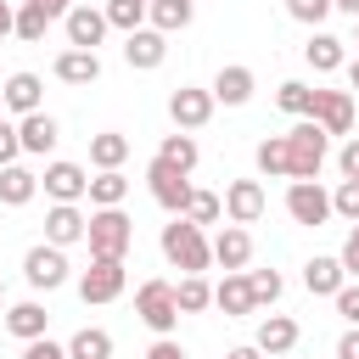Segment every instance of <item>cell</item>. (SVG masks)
Returning a JSON list of instances; mask_svg holds the SVG:
<instances>
[{
    "label": "cell",
    "mask_w": 359,
    "mask_h": 359,
    "mask_svg": "<svg viewBox=\"0 0 359 359\" xmlns=\"http://www.w3.org/2000/svg\"><path fill=\"white\" fill-rule=\"evenodd\" d=\"M280 140H286V180H320L325 151H331V135H325L314 118H297Z\"/></svg>",
    "instance_id": "1"
},
{
    "label": "cell",
    "mask_w": 359,
    "mask_h": 359,
    "mask_svg": "<svg viewBox=\"0 0 359 359\" xmlns=\"http://www.w3.org/2000/svg\"><path fill=\"white\" fill-rule=\"evenodd\" d=\"M348 39H337V34H325V28H314L309 34V45H303V56H309V67L314 73H337L342 62H348V50H342Z\"/></svg>",
    "instance_id": "23"
},
{
    "label": "cell",
    "mask_w": 359,
    "mask_h": 359,
    "mask_svg": "<svg viewBox=\"0 0 359 359\" xmlns=\"http://www.w3.org/2000/svg\"><path fill=\"white\" fill-rule=\"evenodd\" d=\"M62 348H67V359H112V331L84 325V331H73Z\"/></svg>",
    "instance_id": "28"
},
{
    "label": "cell",
    "mask_w": 359,
    "mask_h": 359,
    "mask_svg": "<svg viewBox=\"0 0 359 359\" xmlns=\"http://www.w3.org/2000/svg\"><path fill=\"white\" fill-rule=\"evenodd\" d=\"M297 337H303V331H297V320H292V314H264V320H258V331H252V348H258V353H269V359H280V353H292V348H297Z\"/></svg>",
    "instance_id": "17"
},
{
    "label": "cell",
    "mask_w": 359,
    "mask_h": 359,
    "mask_svg": "<svg viewBox=\"0 0 359 359\" xmlns=\"http://www.w3.org/2000/svg\"><path fill=\"white\" fill-rule=\"evenodd\" d=\"M17 359H67V348H62V342H50V337H39V342H28Z\"/></svg>",
    "instance_id": "44"
},
{
    "label": "cell",
    "mask_w": 359,
    "mask_h": 359,
    "mask_svg": "<svg viewBox=\"0 0 359 359\" xmlns=\"http://www.w3.org/2000/svg\"><path fill=\"white\" fill-rule=\"evenodd\" d=\"M219 202H224V219L230 224H258L264 219V185L258 180H230Z\"/></svg>",
    "instance_id": "14"
},
{
    "label": "cell",
    "mask_w": 359,
    "mask_h": 359,
    "mask_svg": "<svg viewBox=\"0 0 359 359\" xmlns=\"http://www.w3.org/2000/svg\"><path fill=\"white\" fill-rule=\"evenodd\" d=\"M258 174H269V180H286V140L280 135H269V140H258Z\"/></svg>",
    "instance_id": "38"
},
{
    "label": "cell",
    "mask_w": 359,
    "mask_h": 359,
    "mask_svg": "<svg viewBox=\"0 0 359 359\" xmlns=\"http://www.w3.org/2000/svg\"><path fill=\"white\" fill-rule=\"evenodd\" d=\"M45 325H50V314H45V303H39V297H22V303H11V309H6V331H11V337H22V342H39V337H45Z\"/></svg>",
    "instance_id": "21"
},
{
    "label": "cell",
    "mask_w": 359,
    "mask_h": 359,
    "mask_svg": "<svg viewBox=\"0 0 359 359\" xmlns=\"http://www.w3.org/2000/svg\"><path fill=\"white\" fill-rule=\"evenodd\" d=\"M17 140H22V151H28V157H45V151L62 140V123L39 107V112H28V118L17 123Z\"/></svg>",
    "instance_id": "20"
},
{
    "label": "cell",
    "mask_w": 359,
    "mask_h": 359,
    "mask_svg": "<svg viewBox=\"0 0 359 359\" xmlns=\"http://www.w3.org/2000/svg\"><path fill=\"white\" fill-rule=\"evenodd\" d=\"M146 185H151V202L163 208V213H185V202H191V174H180L174 163H163V157H151L146 163Z\"/></svg>",
    "instance_id": "5"
},
{
    "label": "cell",
    "mask_w": 359,
    "mask_h": 359,
    "mask_svg": "<svg viewBox=\"0 0 359 359\" xmlns=\"http://www.w3.org/2000/svg\"><path fill=\"white\" fill-rule=\"evenodd\" d=\"M50 73H56L62 84H95V79H101V56H95V50H73V45H67V50L50 62Z\"/></svg>",
    "instance_id": "22"
},
{
    "label": "cell",
    "mask_w": 359,
    "mask_h": 359,
    "mask_svg": "<svg viewBox=\"0 0 359 359\" xmlns=\"http://www.w3.org/2000/svg\"><path fill=\"white\" fill-rule=\"evenodd\" d=\"M84 224H90V219H84L79 202H50V213H45V241L67 252L73 241H84Z\"/></svg>",
    "instance_id": "16"
},
{
    "label": "cell",
    "mask_w": 359,
    "mask_h": 359,
    "mask_svg": "<svg viewBox=\"0 0 359 359\" xmlns=\"http://www.w3.org/2000/svg\"><path fill=\"white\" fill-rule=\"evenodd\" d=\"M180 219H191V224H202V230H208V224H219V219H224V202H219L213 191H191V202H185V213H180Z\"/></svg>",
    "instance_id": "34"
},
{
    "label": "cell",
    "mask_w": 359,
    "mask_h": 359,
    "mask_svg": "<svg viewBox=\"0 0 359 359\" xmlns=\"http://www.w3.org/2000/svg\"><path fill=\"white\" fill-rule=\"evenodd\" d=\"M163 258L174 264V269H185V275H202L208 264H213V247H208V236H202V224H191V219H180L174 213V224H163Z\"/></svg>",
    "instance_id": "2"
},
{
    "label": "cell",
    "mask_w": 359,
    "mask_h": 359,
    "mask_svg": "<svg viewBox=\"0 0 359 359\" xmlns=\"http://www.w3.org/2000/svg\"><path fill=\"white\" fill-rule=\"evenodd\" d=\"M157 157H163V163H174L180 174H191V168L202 163V151H196V140H191L185 129H174V135H163V146H157Z\"/></svg>",
    "instance_id": "31"
},
{
    "label": "cell",
    "mask_w": 359,
    "mask_h": 359,
    "mask_svg": "<svg viewBox=\"0 0 359 359\" xmlns=\"http://www.w3.org/2000/svg\"><path fill=\"white\" fill-rule=\"evenodd\" d=\"M337 359H359V325H348V331L337 337Z\"/></svg>",
    "instance_id": "47"
},
{
    "label": "cell",
    "mask_w": 359,
    "mask_h": 359,
    "mask_svg": "<svg viewBox=\"0 0 359 359\" xmlns=\"http://www.w3.org/2000/svg\"><path fill=\"white\" fill-rule=\"evenodd\" d=\"M213 309H224L230 320L236 314H252V292H247V269H230L219 286H213Z\"/></svg>",
    "instance_id": "25"
},
{
    "label": "cell",
    "mask_w": 359,
    "mask_h": 359,
    "mask_svg": "<svg viewBox=\"0 0 359 359\" xmlns=\"http://www.w3.org/2000/svg\"><path fill=\"white\" fill-rule=\"evenodd\" d=\"M353 118H359V101H353Z\"/></svg>",
    "instance_id": "55"
},
{
    "label": "cell",
    "mask_w": 359,
    "mask_h": 359,
    "mask_svg": "<svg viewBox=\"0 0 359 359\" xmlns=\"http://www.w3.org/2000/svg\"><path fill=\"white\" fill-rule=\"evenodd\" d=\"M331 11H348V17H359V0H331Z\"/></svg>",
    "instance_id": "51"
},
{
    "label": "cell",
    "mask_w": 359,
    "mask_h": 359,
    "mask_svg": "<svg viewBox=\"0 0 359 359\" xmlns=\"http://www.w3.org/2000/svg\"><path fill=\"white\" fill-rule=\"evenodd\" d=\"M123 286H129L123 258H90V269L79 275V297L84 303H112V297H123Z\"/></svg>",
    "instance_id": "6"
},
{
    "label": "cell",
    "mask_w": 359,
    "mask_h": 359,
    "mask_svg": "<svg viewBox=\"0 0 359 359\" xmlns=\"http://www.w3.org/2000/svg\"><path fill=\"white\" fill-rule=\"evenodd\" d=\"M123 157H129V135H118V129H101V135H90V163H95V174H107V168H123Z\"/></svg>",
    "instance_id": "27"
},
{
    "label": "cell",
    "mask_w": 359,
    "mask_h": 359,
    "mask_svg": "<svg viewBox=\"0 0 359 359\" xmlns=\"http://www.w3.org/2000/svg\"><path fill=\"white\" fill-rule=\"evenodd\" d=\"M342 67H348V90H359V56H353V62H342Z\"/></svg>",
    "instance_id": "52"
},
{
    "label": "cell",
    "mask_w": 359,
    "mask_h": 359,
    "mask_svg": "<svg viewBox=\"0 0 359 359\" xmlns=\"http://www.w3.org/2000/svg\"><path fill=\"white\" fill-rule=\"evenodd\" d=\"M247 292H252V309H269V303L286 292V280H280L275 269H247Z\"/></svg>",
    "instance_id": "35"
},
{
    "label": "cell",
    "mask_w": 359,
    "mask_h": 359,
    "mask_svg": "<svg viewBox=\"0 0 359 359\" xmlns=\"http://www.w3.org/2000/svg\"><path fill=\"white\" fill-rule=\"evenodd\" d=\"M39 95H45V79H39V73H28V67H22V73H11V79L0 84V101H6L17 118L39 112Z\"/></svg>",
    "instance_id": "19"
},
{
    "label": "cell",
    "mask_w": 359,
    "mask_h": 359,
    "mask_svg": "<svg viewBox=\"0 0 359 359\" xmlns=\"http://www.w3.org/2000/svg\"><path fill=\"white\" fill-rule=\"evenodd\" d=\"M286 11H292L297 22H309V28H320V22L331 17V0H286Z\"/></svg>",
    "instance_id": "40"
},
{
    "label": "cell",
    "mask_w": 359,
    "mask_h": 359,
    "mask_svg": "<svg viewBox=\"0 0 359 359\" xmlns=\"http://www.w3.org/2000/svg\"><path fill=\"white\" fill-rule=\"evenodd\" d=\"M135 314H140V325H146V331H157V337H168V331L180 325V303H174V280H140V292H135Z\"/></svg>",
    "instance_id": "4"
},
{
    "label": "cell",
    "mask_w": 359,
    "mask_h": 359,
    "mask_svg": "<svg viewBox=\"0 0 359 359\" xmlns=\"http://www.w3.org/2000/svg\"><path fill=\"white\" fill-rule=\"evenodd\" d=\"M39 191H45L50 202H79V196L90 191V174H84L79 163L56 157V163H45V174H39Z\"/></svg>",
    "instance_id": "9"
},
{
    "label": "cell",
    "mask_w": 359,
    "mask_h": 359,
    "mask_svg": "<svg viewBox=\"0 0 359 359\" xmlns=\"http://www.w3.org/2000/svg\"><path fill=\"white\" fill-rule=\"evenodd\" d=\"M252 90H258V73L247 67V62H230V67H219V79H213V107L224 101V107H247L252 101Z\"/></svg>",
    "instance_id": "15"
},
{
    "label": "cell",
    "mask_w": 359,
    "mask_h": 359,
    "mask_svg": "<svg viewBox=\"0 0 359 359\" xmlns=\"http://www.w3.org/2000/svg\"><path fill=\"white\" fill-rule=\"evenodd\" d=\"M34 6H39V11H45V17H67V11H73V6H79V0H34Z\"/></svg>",
    "instance_id": "48"
},
{
    "label": "cell",
    "mask_w": 359,
    "mask_h": 359,
    "mask_svg": "<svg viewBox=\"0 0 359 359\" xmlns=\"http://www.w3.org/2000/svg\"><path fill=\"white\" fill-rule=\"evenodd\" d=\"M17 157H22V140H17V123H6V118H0V168H11Z\"/></svg>",
    "instance_id": "42"
},
{
    "label": "cell",
    "mask_w": 359,
    "mask_h": 359,
    "mask_svg": "<svg viewBox=\"0 0 359 359\" xmlns=\"http://www.w3.org/2000/svg\"><path fill=\"white\" fill-rule=\"evenodd\" d=\"M11 22H17V11H11V6H6V0H0V39H6V34H11Z\"/></svg>",
    "instance_id": "49"
},
{
    "label": "cell",
    "mask_w": 359,
    "mask_h": 359,
    "mask_svg": "<svg viewBox=\"0 0 359 359\" xmlns=\"http://www.w3.org/2000/svg\"><path fill=\"white\" fill-rule=\"evenodd\" d=\"M168 118H174V129H202L208 118H213V95L208 90H196V84H180L174 95H168Z\"/></svg>",
    "instance_id": "12"
},
{
    "label": "cell",
    "mask_w": 359,
    "mask_h": 359,
    "mask_svg": "<svg viewBox=\"0 0 359 359\" xmlns=\"http://www.w3.org/2000/svg\"><path fill=\"white\" fill-rule=\"evenodd\" d=\"M224 359H264V353H258V348H252V342H247V348H230V353H224Z\"/></svg>",
    "instance_id": "50"
},
{
    "label": "cell",
    "mask_w": 359,
    "mask_h": 359,
    "mask_svg": "<svg viewBox=\"0 0 359 359\" xmlns=\"http://www.w3.org/2000/svg\"><path fill=\"white\" fill-rule=\"evenodd\" d=\"M337 168H342V180H359V135H348V140H342Z\"/></svg>",
    "instance_id": "43"
},
{
    "label": "cell",
    "mask_w": 359,
    "mask_h": 359,
    "mask_svg": "<svg viewBox=\"0 0 359 359\" xmlns=\"http://www.w3.org/2000/svg\"><path fill=\"white\" fill-rule=\"evenodd\" d=\"M191 6H196V0H191Z\"/></svg>",
    "instance_id": "56"
},
{
    "label": "cell",
    "mask_w": 359,
    "mask_h": 359,
    "mask_svg": "<svg viewBox=\"0 0 359 359\" xmlns=\"http://www.w3.org/2000/svg\"><path fill=\"white\" fill-rule=\"evenodd\" d=\"M84 196H90V208H123V196H129V180H123V168H107V174H95Z\"/></svg>",
    "instance_id": "29"
},
{
    "label": "cell",
    "mask_w": 359,
    "mask_h": 359,
    "mask_svg": "<svg viewBox=\"0 0 359 359\" xmlns=\"http://www.w3.org/2000/svg\"><path fill=\"white\" fill-rule=\"evenodd\" d=\"M34 191H39V174H34V168H22V163L0 168V202H6V208H28Z\"/></svg>",
    "instance_id": "26"
},
{
    "label": "cell",
    "mask_w": 359,
    "mask_h": 359,
    "mask_svg": "<svg viewBox=\"0 0 359 359\" xmlns=\"http://www.w3.org/2000/svg\"><path fill=\"white\" fill-rule=\"evenodd\" d=\"M275 101H280V112H292V118H309V112H314V90L297 84V79H286V84L275 90Z\"/></svg>",
    "instance_id": "37"
},
{
    "label": "cell",
    "mask_w": 359,
    "mask_h": 359,
    "mask_svg": "<svg viewBox=\"0 0 359 359\" xmlns=\"http://www.w3.org/2000/svg\"><path fill=\"white\" fill-rule=\"evenodd\" d=\"M123 62H129L135 73L163 67V62H168V34H157V28H135V34H123Z\"/></svg>",
    "instance_id": "11"
},
{
    "label": "cell",
    "mask_w": 359,
    "mask_h": 359,
    "mask_svg": "<svg viewBox=\"0 0 359 359\" xmlns=\"http://www.w3.org/2000/svg\"><path fill=\"white\" fill-rule=\"evenodd\" d=\"M331 303H337V314H342L348 325H359V286H353V280H342V292H337Z\"/></svg>",
    "instance_id": "41"
},
{
    "label": "cell",
    "mask_w": 359,
    "mask_h": 359,
    "mask_svg": "<svg viewBox=\"0 0 359 359\" xmlns=\"http://www.w3.org/2000/svg\"><path fill=\"white\" fill-rule=\"evenodd\" d=\"M0 107H6V101H0Z\"/></svg>",
    "instance_id": "58"
},
{
    "label": "cell",
    "mask_w": 359,
    "mask_h": 359,
    "mask_svg": "<svg viewBox=\"0 0 359 359\" xmlns=\"http://www.w3.org/2000/svg\"><path fill=\"white\" fill-rule=\"evenodd\" d=\"M342 280H348V269H342L337 258H309V264H303V286H309L314 297H337Z\"/></svg>",
    "instance_id": "24"
},
{
    "label": "cell",
    "mask_w": 359,
    "mask_h": 359,
    "mask_svg": "<svg viewBox=\"0 0 359 359\" xmlns=\"http://www.w3.org/2000/svg\"><path fill=\"white\" fill-rule=\"evenodd\" d=\"M174 303H180V314H202V309L213 303V286H208V275H185V280L174 286Z\"/></svg>",
    "instance_id": "33"
},
{
    "label": "cell",
    "mask_w": 359,
    "mask_h": 359,
    "mask_svg": "<svg viewBox=\"0 0 359 359\" xmlns=\"http://www.w3.org/2000/svg\"><path fill=\"white\" fill-rule=\"evenodd\" d=\"M146 6H151V0H146Z\"/></svg>",
    "instance_id": "57"
},
{
    "label": "cell",
    "mask_w": 359,
    "mask_h": 359,
    "mask_svg": "<svg viewBox=\"0 0 359 359\" xmlns=\"http://www.w3.org/2000/svg\"><path fill=\"white\" fill-rule=\"evenodd\" d=\"M146 17H151V28H157V34H180V28L196 17V6H191V0H151V6H146Z\"/></svg>",
    "instance_id": "30"
},
{
    "label": "cell",
    "mask_w": 359,
    "mask_h": 359,
    "mask_svg": "<svg viewBox=\"0 0 359 359\" xmlns=\"http://www.w3.org/2000/svg\"><path fill=\"white\" fill-rule=\"evenodd\" d=\"M22 280H28L34 292H56V286L67 280V252L50 247V241L28 247V252H22Z\"/></svg>",
    "instance_id": "8"
},
{
    "label": "cell",
    "mask_w": 359,
    "mask_h": 359,
    "mask_svg": "<svg viewBox=\"0 0 359 359\" xmlns=\"http://www.w3.org/2000/svg\"><path fill=\"white\" fill-rule=\"evenodd\" d=\"M84 241H90V258H123L135 241V219L123 208H90Z\"/></svg>",
    "instance_id": "3"
},
{
    "label": "cell",
    "mask_w": 359,
    "mask_h": 359,
    "mask_svg": "<svg viewBox=\"0 0 359 359\" xmlns=\"http://www.w3.org/2000/svg\"><path fill=\"white\" fill-rule=\"evenodd\" d=\"M45 28H50V17H45L34 0H22V11H17V22H11V34H17V39H28V45H39V39H45Z\"/></svg>",
    "instance_id": "36"
},
{
    "label": "cell",
    "mask_w": 359,
    "mask_h": 359,
    "mask_svg": "<svg viewBox=\"0 0 359 359\" xmlns=\"http://www.w3.org/2000/svg\"><path fill=\"white\" fill-rule=\"evenodd\" d=\"M101 17H107V28L135 34V28H146V0H107V6H101Z\"/></svg>",
    "instance_id": "32"
},
{
    "label": "cell",
    "mask_w": 359,
    "mask_h": 359,
    "mask_svg": "<svg viewBox=\"0 0 359 359\" xmlns=\"http://www.w3.org/2000/svg\"><path fill=\"white\" fill-rule=\"evenodd\" d=\"M62 28H67V45H73V50H95V45L112 34V28H107V17H101V6H84V0L62 17Z\"/></svg>",
    "instance_id": "10"
},
{
    "label": "cell",
    "mask_w": 359,
    "mask_h": 359,
    "mask_svg": "<svg viewBox=\"0 0 359 359\" xmlns=\"http://www.w3.org/2000/svg\"><path fill=\"white\" fill-rule=\"evenodd\" d=\"M353 39H359V17H353Z\"/></svg>",
    "instance_id": "53"
},
{
    "label": "cell",
    "mask_w": 359,
    "mask_h": 359,
    "mask_svg": "<svg viewBox=\"0 0 359 359\" xmlns=\"http://www.w3.org/2000/svg\"><path fill=\"white\" fill-rule=\"evenodd\" d=\"M337 264H342L348 275H359V224L348 230V241H342V252H337Z\"/></svg>",
    "instance_id": "45"
},
{
    "label": "cell",
    "mask_w": 359,
    "mask_h": 359,
    "mask_svg": "<svg viewBox=\"0 0 359 359\" xmlns=\"http://www.w3.org/2000/svg\"><path fill=\"white\" fill-rule=\"evenodd\" d=\"M208 247H213V264H219L224 275H230V269H247V258H252V236H247V224H224Z\"/></svg>",
    "instance_id": "18"
},
{
    "label": "cell",
    "mask_w": 359,
    "mask_h": 359,
    "mask_svg": "<svg viewBox=\"0 0 359 359\" xmlns=\"http://www.w3.org/2000/svg\"><path fill=\"white\" fill-rule=\"evenodd\" d=\"M325 135H348L353 129V90H314V112H309Z\"/></svg>",
    "instance_id": "13"
},
{
    "label": "cell",
    "mask_w": 359,
    "mask_h": 359,
    "mask_svg": "<svg viewBox=\"0 0 359 359\" xmlns=\"http://www.w3.org/2000/svg\"><path fill=\"white\" fill-rule=\"evenodd\" d=\"M0 297H6V280H0Z\"/></svg>",
    "instance_id": "54"
},
{
    "label": "cell",
    "mask_w": 359,
    "mask_h": 359,
    "mask_svg": "<svg viewBox=\"0 0 359 359\" xmlns=\"http://www.w3.org/2000/svg\"><path fill=\"white\" fill-rule=\"evenodd\" d=\"M331 213L348 219V224H359V180H337V191H331Z\"/></svg>",
    "instance_id": "39"
},
{
    "label": "cell",
    "mask_w": 359,
    "mask_h": 359,
    "mask_svg": "<svg viewBox=\"0 0 359 359\" xmlns=\"http://www.w3.org/2000/svg\"><path fill=\"white\" fill-rule=\"evenodd\" d=\"M146 359H185V348H180L174 337H157V342L146 348Z\"/></svg>",
    "instance_id": "46"
},
{
    "label": "cell",
    "mask_w": 359,
    "mask_h": 359,
    "mask_svg": "<svg viewBox=\"0 0 359 359\" xmlns=\"http://www.w3.org/2000/svg\"><path fill=\"white\" fill-rule=\"evenodd\" d=\"M286 213H292V224H325L331 219V191L320 185V180H292L286 185Z\"/></svg>",
    "instance_id": "7"
}]
</instances>
